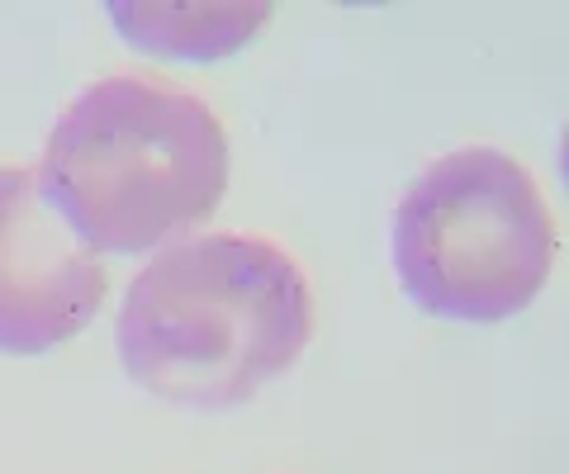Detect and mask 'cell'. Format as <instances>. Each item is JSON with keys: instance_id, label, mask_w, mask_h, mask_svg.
Returning <instances> with one entry per match:
<instances>
[{"instance_id": "obj_1", "label": "cell", "mask_w": 569, "mask_h": 474, "mask_svg": "<svg viewBox=\"0 0 569 474\" xmlns=\"http://www.w3.org/2000/svg\"><path fill=\"white\" fill-rule=\"evenodd\" d=\"M114 342L138 390L181 409H238L305 356L313 290L271 238H181L123 290Z\"/></svg>"}, {"instance_id": "obj_2", "label": "cell", "mask_w": 569, "mask_h": 474, "mask_svg": "<svg viewBox=\"0 0 569 474\" xmlns=\"http://www.w3.org/2000/svg\"><path fill=\"white\" fill-rule=\"evenodd\" d=\"M228 133L200 95L104 77L52 124L33 181L91 252L133 256L200 228L228 195Z\"/></svg>"}, {"instance_id": "obj_3", "label": "cell", "mask_w": 569, "mask_h": 474, "mask_svg": "<svg viewBox=\"0 0 569 474\" xmlns=\"http://www.w3.org/2000/svg\"><path fill=\"white\" fill-rule=\"evenodd\" d=\"M403 294L432 319L503 323L556 266V219L537 175L503 148H456L403 190L389 228Z\"/></svg>"}, {"instance_id": "obj_4", "label": "cell", "mask_w": 569, "mask_h": 474, "mask_svg": "<svg viewBox=\"0 0 569 474\" xmlns=\"http://www.w3.org/2000/svg\"><path fill=\"white\" fill-rule=\"evenodd\" d=\"M110 300L104 261L52 214L33 167H0V356H48Z\"/></svg>"}, {"instance_id": "obj_5", "label": "cell", "mask_w": 569, "mask_h": 474, "mask_svg": "<svg viewBox=\"0 0 569 474\" xmlns=\"http://www.w3.org/2000/svg\"><path fill=\"white\" fill-rule=\"evenodd\" d=\"M104 14L123 33V43L148 58L213 62L252 43L271 20V6H129V0H110Z\"/></svg>"}]
</instances>
